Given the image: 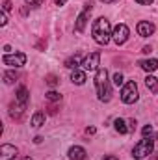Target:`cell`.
<instances>
[{
	"label": "cell",
	"instance_id": "cell-10",
	"mask_svg": "<svg viewBox=\"0 0 158 160\" xmlns=\"http://www.w3.org/2000/svg\"><path fill=\"white\" fill-rule=\"evenodd\" d=\"M17 157V149L9 143H4L0 147V160H13Z\"/></svg>",
	"mask_w": 158,
	"mask_h": 160
},
{
	"label": "cell",
	"instance_id": "cell-22",
	"mask_svg": "<svg viewBox=\"0 0 158 160\" xmlns=\"http://www.w3.org/2000/svg\"><path fill=\"white\" fill-rule=\"evenodd\" d=\"M114 84H116V86H125V84H123V75H121V73H116V75H114Z\"/></svg>",
	"mask_w": 158,
	"mask_h": 160
},
{
	"label": "cell",
	"instance_id": "cell-24",
	"mask_svg": "<svg viewBox=\"0 0 158 160\" xmlns=\"http://www.w3.org/2000/svg\"><path fill=\"white\" fill-rule=\"evenodd\" d=\"M0 24H2V26H6V24H7V15H6V11H4V13H2V17H0Z\"/></svg>",
	"mask_w": 158,
	"mask_h": 160
},
{
	"label": "cell",
	"instance_id": "cell-25",
	"mask_svg": "<svg viewBox=\"0 0 158 160\" xmlns=\"http://www.w3.org/2000/svg\"><path fill=\"white\" fill-rule=\"evenodd\" d=\"M138 4H143V6H151L153 4V0H136Z\"/></svg>",
	"mask_w": 158,
	"mask_h": 160
},
{
	"label": "cell",
	"instance_id": "cell-23",
	"mask_svg": "<svg viewBox=\"0 0 158 160\" xmlns=\"http://www.w3.org/2000/svg\"><path fill=\"white\" fill-rule=\"evenodd\" d=\"M128 130H130V132H134V130H136V119L128 121Z\"/></svg>",
	"mask_w": 158,
	"mask_h": 160
},
{
	"label": "cell",
	"instance_id": "cell-4",
	"mask_svg": "<svg viewBox=\"0 0 158 160\" xmlns=\"http://www.w3.org/2000/svg\"><path fill=\"white\" fill-rule=\"evenodd\" d=\"M121 101L125 104H134L138 101V86L134 80L126 82L123 88H121Z\"/></svg>",
	"mask_w": 158,
	"mask_h": 160
},
{
	"label": "cell",
	"instance_id": "cell-29",
	"mask_svg": "<svg viewBox=\"0 0 158 160\" xmlns=\"http://www.w3.org/2000/svg\"><path fill=\"white\" fill-rule=\"evenodd\" d=\"M9 50H11V47H9V45H4V52L9 54Z\"/></svg>",
	"mask_w": 158,
	"mask_h": 160
},
{
	"label": "cell",
	"instance_id": "cell-14",
	"mask_svg": "<svg viewBox=\"0 0 158 160\" xmlns=\"http://www.w3.org/2000/svg\"><path fill=\"white\" fill-rule=\"evenodd\" d=\"M71 80H73V84L82 86V84L86 82V73H84V71H80V69H75V71L71 73Z\"/></svg>",
	"mask_w": 158,
	"mask_h": 160
},
{
	"label": "cell",
	"instance_id": "cell-1",
	"mask_svg": "<svg viewBox=\"0 0 158 160\" xmlns=\"http://www.w3.org/2000/svg\"><path fill=\"white\" fill-rule=\"evenodd\" d=\"M91 36L93 39L97 41L99 45H108L112 39V30H110V22L108 19L101 17L93 22V28H91Z\"/></svg>",
	"mask_w": 158,
	"mask_h": 160
},
{
	"label": "cell",
	"instance_id": "cell-2",
	"mask_svg": "<svg viewBox=\"0 0 158 160\" xmlns=\"http://www.w3.org/2000/svg\"><path fill=\"white\" fill-rule=\"evenodd\" d=\"M95 88H97V95L101 101L108 102L112 99V88H110V80H108V71L104 67H101L95 75Z\"/></svg>",
	"mask_w": 158,
	"mask_h": 160
},
{
	"label": "cell",
	"instance_id": "cell-17",
	"mask_svg": "<svg viewBox=\"0 0 158 160\" xmlns=\"http://www.w3.org/2000/svg\"><path fill=\"white\" fill-rule=\"evenodd\" d=\"M114 127H116V130H117L119 134H128V132H130L128 127H126V123L123 119H116L114 121Z\"/></svg>",
	"mask_w": 158,
	"mask_h": 160
},
{
	"label": "cell",
	"instance_id": "cell-8",
	"mask_svg": "<svg viewBox=\"0 0 158 160\" xmlns=\"http://www.w3.org/2000/svg\"><path fill=\"white\" fill-rule=\"evenodd\" d=\"M91 9H93V0H87V4H86L84 11H82L78 17H77V22H75V28H77V32H84V28H86V22H87V19H89V13H91Z\"/></svg>",
	"mask_w": 158,
	"mask_h": 160
},
{
	"label": "cell",
	"instance_id": "cell-19",
	"mask_svg": "<svg viewBox=\"0 0 158 160\" xmlns=\"http://www.w3.org/2000/svg\"><path fill=\"white\" fill-rule=\"evenodd\" d=\"M15 80H17V73L15 71H6L4 73V82L6 84H13Z\"/></svg>",
	"mask_w": 158,
	"mask_h": 160
},
{
	"label": "cell",
	"instance_id": "cell-34",
	"mask_svg": "<svg viewBox=\"0 0 158 160\" xmlns=\"http://www.w3.org/2000/svg\"><path fill=\"white\" fill-rule=\"evenodd\" d=\"M22 160H34V158H30V157H26V158H22Z\"/></svg>",
	"mask_w": 158,
	"mask_h": 160
},
{
	"label": "cell",
	"instance_id": "cell-7",
	"mask_svg": "<svg viewBox=\"0 0 158 160\" xmlns=\"http://www.w3.org/2000/svg\"><path fill=\"white\" fill-rule=\"evenodd\" d=\"M99 65H101V52H91V54L86 56L84 62H82L84 71H99V69H101Z\"/></svg>",
	"mask_w": 158,
	"mask_h": 160
},
{
	"label": "cell",
	"instance_id": "cell-28",
	"mask_svg": "<svg viewBox=\"0 0 158 160\" xmlns=\"http://www.w3.org/2000/svg\"><path fill=\"white\" fill-rule=\"evenodd\" d=\"M102 160H119L117 157H114V155H108V157H104Z\"/></svg>",
	"mask_w": 158,
	"mask_h": 160
},
{
	"label": "cell",
	"instance_id": "cell-33",
	"mask_svg": "<svg viewBox=\"0 0 158 160\" xmlns=\"http://www.w3.org/2000/svg\"><path fill=\"white\" fill-rule=\"evenodd\" d=\"M101 2H104V4H114V2H117V0H101Z\"/></svg>",
	"mask_w": 158,
	"mask_h": 160
},
{
	"label": "cell",
	"instance_id": "cell-21",
	"mask_svg": "<svg viewBox=\"0 0 158 160\" xmlns=\"http://www.w3.org/2000/svg\"><path fill=\"white\" fill-rule=\"evenodd\" d=\"M45 97H47L48 101H60V99H62V95H60V93H56V91H48Z\"/></svg>",
	"mask_w": 158,
	"mask_h": 160
},
{
	"label": "cell",
	"instance_id": "cell-13",
	"mask_svg": "<svg viewBox=\"0 0 158 160\" xmlns=\"http://www.w3.org/2000/svg\"><path fill=\"white\" fill-rule=\"evenodd\" d=\"M15 101H17L19 104H22V106L28 104V89H26L24 86H21V88L17 89V93H15Z\"/></svg>",
	"mask_w": 158,
	"mask_h": 160
},
{
	"label": "cell",
	"instance_id": "cell-31",
	"mask_svg": "<svg viewBox=\"0 0 158 160\" xmlns=\"http://www.w3.org/2000/svg\"><path fill=\"white\" fill-rule=\"evenodd\" d=\"M54 2H56V6H63V4H65L67 0H54Z\"/></svg>",
	"mask_w": 158,
	"mask_h": 160
},
{
	"label": "cell",
	"instance_id": "cell-26",
	"mask_svg": "<svg viewBox=\"0 0 158 160\" xmlns=\"http://www.w3.org/2000/svg\"><path fill=\"white\" fill-rule=\"evenodd\" d=\"M86 134H87V136H89V134H95V127H87V128H86Z\"/></svg>",
	"mask_w": 158,
	"mask_h": 160
},
{
	"label": "cell",
	"instance_id": "cell-12",
	"mask_svg": "<svg viewBox=\"0 0 158 160\" xmlns=\"http://www.w3.org/2000/svg\"><path fill=\"white\" fill-rule=\"evenodd\" d=\"M138 65H140L143 71L153 73V71H156V69H158V60H156V58H151V60H141Z\"/></svg>",
	"mask_w": 158,
	"mask_h": 160
},
{
	"label": "cell",
	"instance_id": "cell-27",
	"mask_svg": "<svg viewBox=\"0 0 158 160\" xmlns=\"http://www.w3.org/2000/svg\"><path fill=\"white\" fill-rule=\"evenodd\" d=\"M26 2H28L30 6H39L41 4V0H26Z\"/></svg>",
	"mask_w": 158,
	"mask_h": 160
},
{
	"label": "cell",
	"instance_id": "cell-3",
	"mask_svg": "<svg viewBox=\"0 0 158 160\" xmlns=\"http://www.w3.org/2000/svg\"><path fill=\"white\" fill-rule=\"evenodd\" d=\"M153 151H155V140H153V138H143V140H140V142L134 145L132 157L136 160H141V158H145V157H149Z\"/></svg>",
	"mask_w": 158,
	"mask_h": 160
},
{
	"label": "cell",
	"instance_id": "cell-18",
	"mask_svg": "<svg viewBox=\"0 0 158 160\" xmlns=\"http://www.w3.org/2000/svg\"><path fill=\"white\" fill-rule=\"evenodd\" d=\"M145 86L149 88V91H153V93H155V91L158 89V80L155 78V77H151V75H149V77L145 78Z\"/></svg>",
	"mask_w": 158,
	"mask_h": 160
},
{
	"label": "cell",
	"instance_id": "cell-5",
	"mask_svg": "<svg viewBox=\"0 0 158 160\" xmlns=\"http://www.w3.org/2000/svg\"><path fill=\"white\" fill-rule=\"evenodd\" d=\"M2 63L9 65V67H22L26 63V54L24 52H17V54H4L2 56Z\"/></svg>",
	"mask_w": 158,
	"mask_h": 160
},
{
	"label": "cell",
	"instance_id": "cell-9",
	"mask_svg": "<svg viewBox=\"0 0 158 160\" xmlns=\"http://www.w3.org/2000/svg\"><path fill=\"white\" fill-rule=\"evenodd\" d=\"M138 34H140L141 38H149V36H153V34H155V24L149 22V21H141V22H138Z\"/></svg>",
	"mask_w": 158,
	"mask_h": 160
},
{
	"label": "cell",
	"instance_id": "cell-11",
	"mask_svg": "<svg viewBox=\"0 0 158 160\" xmlns=\"http://www.w3.org/2000/svg\"><path fill=\"white\" fill-rule=\"evenodd\" d=\"M86 157H87V153H86V149H84V147L75 145V147H71V149H69V158H71V160H86Z\"/></svg>",
	"mask_w": 158,
	"mask_h": 160
},
{
	"label": "cell",
	"instance_id": "cell-32",
	"mask_svg": "<svg viewBox=\"0 0 158 160\" xmlns=\"http://www.w3.org/2000/svg\"><path fill=\"white\" fill-rule=\"evenodd\" d=\"M34 142H36V143H41V142H43V138H41V136H36V138H34Z\"/></svg>",
	"mask_w": 158,
	"mask_h": 160
},
{
	"label": "cell",
	"instance_id": "cell-15",
	"mask_svg": "<svg viewBox=\"0 0 158 160\" xmlns=\"http://www.w3.org/2000/svg\"><path fill=\"white\" fill-rule=\"evenodd\" d=\"M43 125H45V114H43V112H36V114L32 116V127L39 128Z\"/></svg>",
	"mask_w": 158,
	"mask_h": 160
},
{
	"label": "cell",
	"instance_id": "cell-20",
	"mask_svg": "<svg viewBox=\"0 0 158 160\" xmlns=\"http://www.w3.org/2000/svg\"><path fill=\"white\" fill-rule=\"evenodd\" d=\"M45 82H47L50 88H54V86H58V82H60V80H58L56 75H48V77H45Z\"/></svg>",
	"mask_w": 158,
	"mask_h": 160
},
{
	"label": "cell",
	"instance_id": "cell-16",
	"mask_svg": "<svg viewBox=\"0 0 158 160\" xmlns=\"http://www.w3.org/2000/svg\"><path fill=\"white\" fill-rule=\"evenodd\" d=\"M78 65H82V60H80L78 54H75V56H71L67 62H65V67H69V69H77Z\"/></svg>",
	"mask_w": 158,
	"mask_h": 160
},
{
	"label": "cell",
	"instance_id": "cell-30",
	"mask_svg": "<svg viewBox=\"0 0 158 160\" xmlns=\"http://www.w3.org/2000/svg\"><path fill=\"white\" fill-rule=\"evenodd\" d=\"M151 50H153V48H151V47H143V50H141V52H145V54H149V52H151Z\"/></svg>",
	"mask_w": 158,
	"mask_h": 160
},
{
	"label": "cell",
	"instance_id": "cell-6",
	"mask_svg": "<svg viewBox=\"0 0 158 160\" xmlns=\"http://www.w3.org/2000/svg\"><path fill=\"white\" fill-rule=\"evenodd\" d=\"M128 36H130V30H128V26L126 24H117L116 28H114V32H112V39L116 45H125L126 39H128Z\"/></svg>",
	"mask_w": 158,
	"mask_h": 160
}]
</instances>
